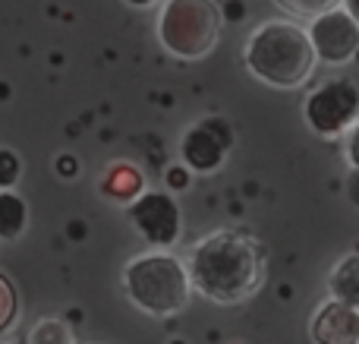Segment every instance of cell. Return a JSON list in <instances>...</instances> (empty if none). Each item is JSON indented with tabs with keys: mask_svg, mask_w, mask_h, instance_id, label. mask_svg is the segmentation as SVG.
Wrapping results in <instances>:
<instances>
[{
	"mask_svg": "<svg viewBox=\"0 0 359 344\" xmlns=\"http://www.w3.org/2000/svg\"><path fill=\"white\" fill-rule=\"evenodd\" d=\"M192 291L217 307L246 303L265 288L268 250L246 231H215L186 256Z\"/></svg>",
	"mask_w": 359,
	"mask_h": 344,
	"instance_id": "1",
	"label": "cell"
},
{
	"mask_svg": "<svg viewBox=\"0 0 359 344\" xmlns=\"http://www.w3.org/2000/svg\"><path fill=\"white\" fill-rule=\"evenodd\" d=\"M243 63L259 82L280 92H293L312 79L318 57L306 25L290 22V19H268L249 32Z\"/></svg>",
	"mask_w": 359,
	"mask_h": 344,
	"instance_id": "2",
	"label": "cell"
},
{
	"mask_svg": "<svg viewBox=\"0 0 359 344\" xmlns=\"http://www.w3.org/2000/svg\"><path fill=\"white\" fill-rule=\"evenodd\" d=\"M123 294L136 310L155 319H168L189 307L192 282L186 263L170 250H149L123 265Z\"/></svg>",
	"mask_w": 359,
	"mask_h": 344,
	"instance_id": "3",
	"label": "cell"
},
{
	"mask_svg": "<svg viewBox=\"0 0 359 344\" xmlns=\"http://www.w3.org/2000/svg\"><path fill=\"white\" fill-rule=\"evenodd\" d=\"M221 6L215 0H161L155 19L158 41L180 60H202L221 41Z\"/></svg>",
	"mask_w": 359,
	"mask_h": 344,
	"instance_id": "4",
	"label": "cell"
},
{
	"mask_svg": "<svg viewBox=\"0 0 359 344\" xmlns=\"http://www.w3.org/2000/svg\"><path fill=\"white\" fill-rule=\"evenodd\" d=\"M303 120L316 136H347L359 124V86L350 76H328L309 88L303 101Z\"/></svg>",
	"mask_w": 359,
	"mask_h": 344,
	"instance_id": "5",
	"label": "cell"
},
{
	"mask_svg": "<svg viewBox=\"0 0 359 344\" xmlns=\"http://www.w3.org/2000/svg\"><path fill=\"white\" fill-rule=\"evenodd\" d=\"M126 218L151 250H174L183 234L180 202L164 190H145L126 206Z\"/></svg>",
	"mask_w": 359,
	"mask_h": 344,
	"instance_id": "6",
	"label": "cell"
},
{
	"mask_svg": "<svg viewBox=\"0 0 359 344\" xmlns=\"http://www.w3.org/2000/svg\"><path fill=\"white\" fill-rule=\"evenodd\" d=\"M230 149H233V130L224 117H202L180 139V158L189 174L211 177L224 168Z\"/></svg>",
	"mask_w": 359,
	"mask_h": 344,
	"instance_id": "7",
	"label": "cell"
},
{
	"mask_svg": "<svg viewBox=\"0 0 359 344\" xmlns=\"http://www.w3.org/2000/svg\"><path fill=\"white\" fill-rule=\"evenodd\" d=\"M306 32H309L318 63L344 67L359 54V25L344 6H331V10L318 13L316 19H309Z\"/></svg>",
	"mask_w": 359,
	"mask_h": 344,
	"instance_id": "8",
	"label": "cell"
},
{
	"mask_svg": "<svg viewBox=\"0 0 359 344\" xmlns=\"http://www.w3.org/2000/svg\"><path fill=\"white\" fill-rule=\"evenodd\" d=\"M309 338L312 344H359V310L334 297L322 300L309 316Z\"/></svg>",
	"mask_w": 359,
	"mask_h": 344,
	"instance_id": "9",
	"label": "cell"
},
{
	"mask_svg": "<svg viewBox=\"0 0 359 344\" xmlns=\"http://www.w3.org/2000/svg\"><path fill=\"white\" fill-rule=\"evenodd\" d=\"M98 190L107 196L111 202H120V206H130L136 196L145 193V177L136 164L130 161H114L107 164L104 177H101Z\"/></svg>",
	"mask_w": 359,
	"mask_h": 344,
	"instance_id": "10",
	"label": "cell"
},
{
	"mask_svg": "<svg viewBox=\"0 0 359 344\" xmlns=\"http://www.w3.org/2000/svg\"><path fill=\"white\" fill-rule=\"evenodd\" d=\"M328 294L359 310V253H347L328 272Z\"/></svg>",
	"mask_w": 359,
	"mask_h": 344,
	"instance_id": "11",
	"label": "cell"
},
{
	"mask_svg": "<svg viewBox=\"0 0 359 344\" xmlns=\"http://www.w3.org/2000/svg\"><path fill=\"white\" fill-rule=\"evenodd\" d=\"M29 227V206L19 193L0 190V240H19Z\"/></svg>",
	"mask_w": 359,
	"mask_h": 344,
	"instance_id": "12",
	"label": "cell"
},
{
	"mask_svg": "<svg viewBox=\"0 0 359 344\" xmlns=\"http://www.w3.org/2000/svg\"><path fill=\"white\" fill-rule=\"evenodd\" d=\"M25 344H76V335L63 319H38Z\"/></svg>",
	"mask_w": 359,
	"mask_h": 344,
	"instance_id": "13",
	"label": "cell"
},
{
	"mask_svg": "<svg viewBox=\"0 0 359 344\" xmlns=\"http://www.w3.org/2000/svg\"><path fill=\"white\" fill-rule=\"evenodd\" d=\"M274 4H278L287 16L309 22V19H316L318 13L331 10V6H341V0H274Z\"/></svg>",
	"mask_w": 359,
	"mask_h": 344,
	"instance_id": "14",
	"label": "cell"
},
{
	"mask_svg": "<svg viewBox=\"0 0 359 344\" xmlns=\"http://www.w3.org/2000/svg\"><path fill=\"white\" fill-rule=\"evenodd\" d=\"M16 316H19V291H16V284L0 272V335L16 322Z\"/></svg>",
	"mask_w": 359,
	"mask_h": 344,
	"instance_id": "15",
	"label": "cell"
},
{
	"mask_svg": "<svg viewBox=\"0 0 359 344\" xmlns=\"http://www.w3.org/2000/svg\"><path fill=\"white\" fill-rule=\"evenodd\" d=\"M22 177V161L13 149H0V190H13Z\"/></svg>",
	"mask_w": 359,
	"mask_h": 344,
	"instance_id": "16",
	"label": "cell"
},
{
	"mask_svg": "<svg viewBox=\"0 0 359 344\" xmlns=\"http://www.w3.org/2000/svg\"><path fill=\"white\" fill-rule=\"evenodd\" d=\"M344 155H347L350 171H359V124L347 133V145H344Z\"/></svg>",
	"mask_w": 359,
	"mask_h": 344,
	"instance_id": "17",
	"label": "cell"
},
{
	"mask_svg": "<svg viewBox=\"0 0 359 344\" xmlns=\"http://www.w3.org/2000/svg\"><path fill=\"white\" fill-rule=\"evenodd\" d=\"M168 187H170V190H183V187H189V171H186L183 164H177V168H170V171H168Z\"/></svg>",
	"mask_w": 359,
	"mask_h": 344,
	"instance_id": "18",
	"label": "cell"
},
{
	"mask_svg": "<svg viewBox=\"0 0 359 344\" xmlns=\"http://www.w3.org/2000/svg\"><path fill=\"white\" fill-rule=\"evenodd\" d=\"M57 171H60V177H76V171H79V161L69 155H60L57 158Z\"/></svg>",
	"mask_w": 359,
	"mask_h": 344,
	"instance_id": "19",
	"label": "cell"
},
{
	"mask_svg": "<svg viewBox=\"0 0 359 344\" xmlns=\"http://www.w3.org/2000/svg\"><path fill=\"white\" fill-rule=\"evenodd\" d=\"M347 196H350V202L359 209V171H350V177H347Z\"/></svg>",
	"mask_w": 359,
	"mask_h": 344,
	"instance_id": "20",
	"label": "cell"
},
{
	"mask_svg": "<svg viewBox=\"0 0 359 344\" xmlns=\"http://www.w3.org/2000/svg\"><path fill=\"white\" fill-rule=\"evenodd\" d=\"M341 6L350 13V16H353V22L359 25V0H341Z\"/></svg>",
	"mask_w": 359,
	"mask_h": 344,
	"instance_id": "21",
	"label": "cell"
},
{
	"mask_svg": "<svg viewBox=\"0 0 359 344\" xmlns=\"http://www.w3.org/2000/svg\"><path fill=\"white\" fill-rule=\"evenodd\" d=\"M130 6H151V4H158V0H126Z\"/></svg>",
	"mask_w": 359,
	"mask_h": 344,
	"instance_id": "22",
	"label": "cell"
},
{
	"mask_svg": "<svg viewBox=\"0 0 359 344\" xmlns=\"http://www.w3.org/2000/svg\"><path fill=\"white\" fill-rule=\"evenodd\" d=\"M0 344H4V341H0Z\"/></svg>",
	"mask_w": 359,
	"mask_h": 344,
	"instance_id": "23",
	"label": "cell"
}]
</instances>
